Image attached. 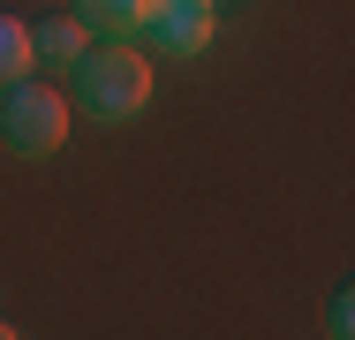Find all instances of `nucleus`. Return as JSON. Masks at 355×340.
<instances>
[{
    "label": "nucleus",
    "mask_w": 355,
    "mask_h": 340,
    "mask_svg": "<svg viewBox=\"0 0 355 340\" xmlns=\"http://www.w3.org/2000/svg\"><path fill=\"white\" fill-rule=\"evenodd\" d=\"M69 83H76V106L91 121H137L144 99H151V61H144L137 46L106 38V46H83V61L69 68Z\"/></svg>",
    "instance_id": "f257e3e1"
},
{
    "label": "nucleus",
    "mask_w": 355,
    "mask_h": 340,
    "mask_svg": "<svg viewBox=\"0 0 355 340\" xmlns=\"http://www.w3.org/2000/svg\"><path fill=\"white\" fill-rule=\"evenodd\" d=\"M61 136H69V99H61L53 83L15 76V83L0 91V144H8L15 159H46V151H61Z\"/></svg>",
    "instance_id": "f03ea898"
},
{
    "label": "nucleus",
    "mask_w": 355,
    "mask_h": 340,
    "mask_svg": "<svg viewBox=\"0 0 355 340\" xmlns=\"http://www.w3.org/2000/svg\"><path fill=\"white\" fill-rule=\"evenodd\" d=\"M212 31H219L212 0H151L137 38L151 46V53H166V61H189V53H205V46H212Z\"/></svg>",
    "instance_id": "7ed1b4c3"
},
{
    "label": "nucleus",
    "mask_w": 355,
    "mask_h": 340,
    "mask_svg": "<svg viewBox=\"0 0 355 340\" xmlns=\"http://www.w3.org/2000/svg\"><path fill=\"white\" fill-rule=\"evenodd\" d=\"M76 61H83V23H76V15L31 23V68H46V76H69Z\"/></svg>",
    "instance_id": "20e7f679"
},
{
    "label": "nucleus",
    "mask_w": 355,
    "mask_h": 340,
    "mask_svg": "<svg viewBox=\"0 0 355 340\" xmlns=\"http://www.w3.org/2000/svg\"><path fill=\"white\" fill-rule=\"evenodd\" d=\"M144 8H151V0H76V23H83V31H98V38H121V46H137Z\"/></svg>",
    "instance_id": "39448f33"
},
{
    "label": "nucleus",
    "mask_w": 355,
    "mask_h": 340,
    "mask_svg": "<svg viewBox=\"0 0 355 340\" xmlns=\"http://www.w3.org/2000/svg\"><path fill=\"white\" fill-rule=\"evenodd\" d=\"M15 76H31V23L0 15V91H8Z\"/></svg>",
    "instance_id": "423d86ee"
},
{
    "label": "nucleus",
    "mask_w": 355,
    "mask_h": 340,
    "mask_svg": "<svg viewBox=\"0 0 355 340\" xmlns=\"http://www.w3.org/2000/svg\"><path fill=\"white\" fill-rule=\"evenodd\" d=\"M348 303H355V295H333V340L355 333V310H348Z\"/></svg>",
    "instance_id": "0eeeda50"
},
{
    "label": "nucleus",
    "mask_w": 355,
    "mask_h": 340,
    "mask_svg": "<svg viewBox=\"0 0 355 340\" xmlns=\"http://www.w3.org/2000/svg\"><path fill=\"white\" fill-rule=\"evenodd\" d=\"M0 340H23V333H15V325H0Z\"/></svg>",
    "instance_id": "6e6552de"
}]
</instances>
